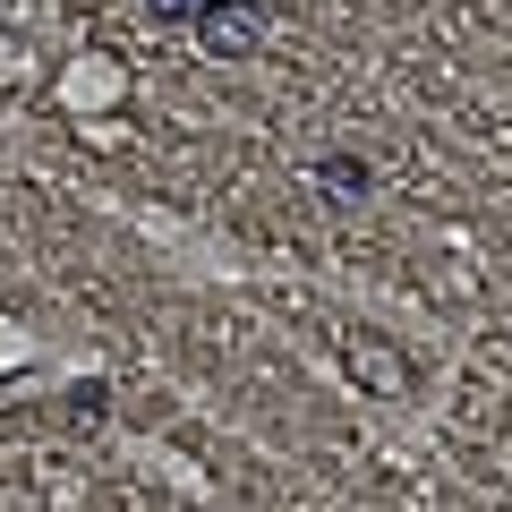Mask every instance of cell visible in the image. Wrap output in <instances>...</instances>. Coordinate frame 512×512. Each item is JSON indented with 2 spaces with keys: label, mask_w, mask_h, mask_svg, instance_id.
Listing matches in <instances>:
<instances>
[{
  "label": "cell",
  "mask_w": 512,
  "mask_h": 512,
  "mask_svg": "<svg viewBox=\"0 0 512 512\" xmlns=\"http://www.w3.org/2000/svg\"><path fill=\"white\" fill-rule=\"evenodd\" d=\"M350 367H367L384 393H402V359H393V350H350Z\"/></svg>",
  "instance_id": "3957f363"
},
{
  "label": "cell",
  "mask_w": 512,
  "mask_h": 512,
  "mask_svg": "<svg viewBox=\"0 0 512 512\" xmlns=\"http://www.w3.org/2000/svg\"><path fill=\"white\" fill-rule=\"evenodd\" d=\"M316 180H325L333 197H367V188H376V171H367L359 154H325V163H316Z\"/></svg>",
  "instance_id": "7a4b0ae2"
},
{
  "label": "cell",
  "mask_w": 512,
  "mask_h": 512,
  "mask_svg": "<svg viewBox=\"0 0 512 512\" xmlns=\"http://www.w3.org/2000/svg\"><path fill=\"white\" fill-rule=\"evenodd\" d=\"M154 18H188V9H197V0H146Z\"/></svg>",
  "instance_id": "277c9868"
},
{
  "label": "cell",
  "mask_w": 512,
  "mask_h": 512,
  "mask_svg": "<svg viewBox=\"0 0 512 512\" xmlns=\"http://www.w3.org/2000/svg\"><path fill=\"white\" fill-rule=\"evenodd\" d=\"M274 26H282V0H214V9H197L205 52H222V60H248Z\"/></svg>",
  "instance_id": "6da1fadb"
}]
</instances>
